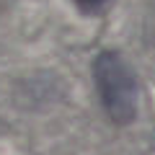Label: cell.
Masks as SVG:
<instances>
[{
    "label": "cell",
    "mask_w": 155,
    "mask_h": 155,
    "mask_svg": "<svg viewBox=\"0 0 155 155\" xmlns=\"http://www.w3.org/2000/svg\"><path fill=\"white\" fill-rule=\"evenodd\" d=\"M93 75L106 114L119 124L132 122L137 114V80L129 65L114 52H104L93 65Z\"/></svg>",
    "instance_id": "6da1fadb"
},
{
    "label": "cell",
    "mask_w": 155,
    "mask_h": 155,
    "mask_svg": "<svg viewBox=\"0 0 155 155\" xmlns=\"http://www.w3.org/2000/svg\"><path fill=\"white\" fill-rule=\"evenodd\" d=\"M106 3H109V0H75V5L78 8H83V11H98V8H104Z\"/></svg>",
    "instance_id": "7a4b0ae2"
}]
</instances>
